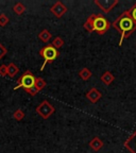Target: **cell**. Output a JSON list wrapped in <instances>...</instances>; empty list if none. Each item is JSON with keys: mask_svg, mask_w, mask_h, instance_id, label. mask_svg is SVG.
Here are the masks:
<instances>
[{"mask_svg": "<svg viewBox=\"0 0 136 153\" xmlns=\"http://www.w3.org/2000/svg\"><path fill=\"white\" fill-rule=\"evenodd\" d=\"M112 26L120 34L119 46L122 45V42H123L124 38L130 37V35L136 30V24L134 22L133 19H132L131 15L128 12V10L119 15V17L113 22Z\"/></svg>", "mask_w": 136, "mask_h": 153, "instance_id": "6da1fadb", "label": "cell"}, {"mask_svg": "<svg viewBox=\"0 0 136 153\" xmlns=\"http://www.w3.org/2000/svg\"><path fill=\"white\" fill-rule=\"evenodd\" d=\"M93 22L94 30L100 35H103L105 32L110 29L111 25L109 22V20L105 18L104 16H102L101 14H93L88 17Z\"/></svg>", "mask_w": 136, "mask_h": 153, "instance_id": "7a4b0ae2", "label": "cell"}, {"mask_svg": "<svg viewBox=\"0 0 136 153\" xmlns=\"http://www.w3.org/2000/svg\"><path fill=\"white\" fill-rule=\"evenodd\" d=\"M39 55L44 59V64L42 65V67H41V70L43 71L46 64H48V63H52L53 61L59 56V51H57V49H55L52 45H47L41 49Z\"/></svg>", "mask_w": 136, "mask_h": 153, "instance_id": "3957f363", "label": "cell"}, {"mask_svg": "<svg viewBox=\"0 0 136 153\" xmlns=\"http://www.w3.org/2000/svg\"><path fill=\"white\" fill-rule=\"evenodd\" d=\"M35 80H36V78L34 76V74H32L30 70H27V71L17 80V85L14 87V89L20 88V87L24 89L31 88V87H33V86L35 85Z\"/></svg>", "mask_w": 136, "mask_h": 153, "instance_id": "277c9868", "label": "cell"}, {"mask_svg": "<svg viewBox=\"0 0 136 153\" xmlns=\"http://www.w3.org/2000/svg\"><path fill=\"white\" fill-rule=\"evenodd\" d=\"M54 108L50 102H48L47 100H44L41 104L36 108V113L41 116L43 119H48L51 115L54 113Z\"/></svg>", "mask_w": 136, "mask_h": 153, "instance_id": "5b68a950", "label": "cell"}, {"mask_svg": "<svg viewBox=\"0 0 136 153\" xmlns=\"http://www.w3.org/2000/svg\"><path fill=\"white\" fill-rule=\"evenodd\" d=\"M95 4L102 10V12L109 13L118 4V0H95Z\"/></svg>", "mask_w": 136, "mask_h": 153, "instance_id": "8992f818", "label": "cell"}, {"mask_svg": "<svg viewBox=\"0 0 136 153\" xmlns=\"http://www.w3.org/2000/svg\"><path fill=\"white\" fill-rule=\"evenodd\" d=\"M50 12L52 13L55 17H57V18H61V17H62L63 15L67 12V7L63 4L62 1H56V2H55L54 4L51 7Z\"/></svg>", "mask_w": 136, "mask_h": 153, "instance_id": "52a82bcc", "label": "cell"}, {"mask_svg": "<svg viewBox=\"0 0 136 153\" xmlns=\"http://www.w3.org/2000/svg\"><path fill=\"white\" fill-rule=\"evenodd\" d=\"M101 97H102L101 91H98L97 88H95V87L89 89V91H87V94H86V98L88 99L91 103H96L97 101H99Z\"/></svg>", "mask_w": 136, "mask_h": 153, "instance_id": "ba28073f", "label": "cell"}, {"mask_svg": "<svg viewBox=\"0 0 136 153\" xmlns=\"http://www.w3.org/2000/svg\"><path fill=\"white\" fill-rule=\"evenodd\" d=\"M124 147L131 153H136V131L126 140Z\"/></svg>", "mask_w": 136, "mask_h": 153, "instance_id": "9c48e42d", "label": "cell"}, {"mask_svg": "<svg viewBox=\"0 0 136 153\" xmlns=\"http://www.w3.org/2000/svg\"><path fill=\"white\" fill-rule=\"evenodd\" d=\"M89 146L94 151H99L100 149H102L103 147V141L101 140L99 137H94L89 143Z\"/></svg>", "mask_w": 136, "mask_h": 153, "instance_id": "30bf717a", "label": "cell"}, {"mask_svg": "<svg viewBox=\"0 0 136 153\" xmlns=\"http://www.w3.org/2000/svg\"><path fill=\"white\" fill-rule=\"evenodd\" d=\"M100 80L105 84V85H111V83H113V82H114L115 76H114V74H113L112 72L105 71L104 74L101 76Z\"/></svg>", "mask_w": 136, "mask_h": 153, "instance_id": "8fae6325", "label": "cell"}, {"mask_svg": "<svg viewBox=\"0 0 136 153\" xmlns=\"http://www.w3.org/2000/svg\"><path fill=\"white\" fill-rule=\"evenodd\" d=\"M18 72H19V68L16 64H14V63H10V64L7 65V76H9L13 78V76H16Z\"/></svg>", "mask_w": 136, "mask_h": 153, "instance_id": "7c38bea8", "label": "cell"}, {"mask_svg": "<svg viewBox=\"0 0 136 153\" xmlns=\"http://www.w3.org/2000/svg\"><path fill=\"white\" fill-rule=\"evenodd\" d=\"M79 76L83 80V81H88V80L91 78V71L88 69V68L84 67V68H82V69L79 71Z\"/></svg>", "mask_w": 136, "mask_h": 153, "instance_id": "4fadbf2b", "label": "cell"}, {"mask_svg": "<svg viewBox=\"0 0 136 153\" xmlns=\"http://www.w3.org/2000/svg\"><path fill=\"white\" fill-rule=\"evenodd\" d=\"M51 37H52V34L48 31V30H46V29L38 34V38H39L42 42H44V43H48V42L51 39Z\"/></svg>", "mask_w": 136, "mask_h": 153, "instance_id": "5bb4252c", "label": "cell"}, {"mask_svg": "<svg viewBox=\"0 0 136 153\" xmlns=\"http://www.w3.org/2000/svg\"><path fill=\"white\" fill-rule=\"evenodd\" d=\"M13 11H14L17 15H22V14H24L25 11H26V7H25L22 2H17V3H15L14 7H13Z\"/></svg>", "mask_w": 136, "mask_h": 153, "instance_id": "9a60e30c", "label": "cell"}, {"mask_svg": "<svg viewBox=\"0 0 136 153\" xmlns=\"http://www.w3.org/2000/svg\"><path fill=\"white\" fill-rule=\"evenodd\" d=\"M51 45H52L55 49H60L61 47H63V46H64V39H63V38H61L60 36H56V37H55L54 39L52 41Z\"/></svg>", "mask_w": 136, "mask_h": 153, "instance_id": "2e32d148", "label": "cell"}, {"mask_svg": "<svg viewBox=\"0 0 136 153\" xmlns=\"http://www.w3.org/2000/svg\"><path fill=\"white\" fill-rule=\"evenodd\" d=\"M46 85H47V83H46V81L44 79H42V78H36L35 80V87L38 89V91H42V89H44L46 87Z\"/></svg>", "mask_w": 136, "mask_h": 153, "instance_id": "e0dca14e", "label": "cell"}, {"mask_svg": "<svg viewBox=\"0 0 136 153\" xmlns=\"http://www.w3.org/2000/svg\"><path fill=\"white\" fill-rule=\"evenodd\" d=\"M13 117L17 121H20V120H22L25 118V113L22 110H16L14 112V114H13Z\"/></svg>", "mask_w": 136, "mask_h": 153, "instance_id": "ac0fdd59", "label": "cell"}, {"mask_svg": "<svg viewBox=\"0 0 136 153\" xmlns=\"http://www.w3.org/2000/svg\"><path fill=\"white\" fill-rule=\"evenodd\" d=\"M84 29H85L87 32H94L95 30H94V26H93V22H91V20L89 18H87V20H86L85 22H84L83 25Z\"/></svg>", "mask_w": 136, "mask_h": 153, "instance_id": "d6986e66", "label": "cell"}, {"mask_svg": "<svg viewBox=\"0 0 136 153\" xmlns=\"http://www.w3.org/2000/svg\"><path fill=\"white\" fill-rule=\"evenodd\" d=\"M10 19L9 17L7 16L5 14H0V26L1 27H4L9 24Z\"/></svg>", "mask_w": 136, "mask_h": 153, "instance_id": "ffe728a7", "label": "cell"}, {"mask_svg": "<svg viewBox=\"0 0 136 153\" xmlns=\"http://www.w3.org/2000/svg\"><path fill=\"white\" fill-rule=\"evenodd\" d=\"M128 12H129V14L131 15V17H132V19L134 20V22L136 24V3L131 7V9L128 10Z\"/></svg>", "mask_w": 136, "mask_h": 153, "instance_id": "44dd1931", "label": "cell"}, {"mask_svg": "<svg viewBox=\"0 0 136 153\" xmlns=\"http://www.w3.org/2000/svg\"><path fill=\"white\" fill-rule=\"evenodd\" d=\"M7 74V65H0V76H5Z\"/></svg>", "mask_w": 136, "mask_h": 153, "instance_id": "7402d4cb", "label": "cell"}, {"mask_svg": "<svg viewBox=\"0 0 136 153\" xmlns=\"http://www.w3.org/2000/svg\"><path fill=\"white\" fill-rule=\"evenodd\" d=\"M25 91H26L29 95H31V96H36L38 94V91H39L37 88H36L35 86H33V87H31V88H29V89H25Z\"/></svg>", "mask_w": 136, "mask_h": 153, "instance_id": "603a6c76", "label": "cell"}, {"mask_svg": "<svg viewBox=\"0 0 136 153\" xmlns=\"http://www.w3.org/2000/svg\"><path fill=\"white\" fill-rule=\"evenodd\" d=\"M7 53V48H5L4 46L2 45V44L0 43V60H1V59H2V57L4 56Z\"/></svg>", "mask_w": 136, "mask_h": 153, "instance_id": "cb8c5ba5", "label": "cell"}]
</instances>
